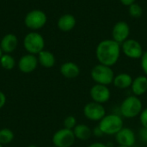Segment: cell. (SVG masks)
<instances>
[{"instance_id": "obj_1", "label": "cell", "mask_w": 147, "mask_h": 147, "mask_svg": "<svg viewBox=\"0 0 147 147\" xmlns=\"http://www.w3.org/2000/svg\"><path fill=\"white\" fill-rule=\"evenodd\" d=\"M121 52V44L112 40H103L96 48V57L99 64L113 66L120 59Z\"/></svg>"}, {"instance_id": "obj_2", "label": "cell", "mask_w": 147, "mask_h": 147, "mask_svg": "<svg viewBox=\"0 0 147 147\" xmlns=\"http://www.w3.org/2000/svg\"><path fill=\"white\" fill-rule=\"evenodd\" d=\"M98 127L101 129L103 134L115 135L123 128V121L118 115H106L99 121Z\"/></svg>"}, {"instance_id": "obj_3", "label": "cell", "mask_w": 147, "mask_h": 147, "mask_svg": "<svg viewBox=\"0 0 147 147\" xmlns=\"http://www.w3.org/2000/svg\"><path fill=\"white\" fill-rule=\"evenodd\" d=\"M142 102L136 96H127L121 104V114L125 118H134L140 115L142 111Z\"/></svg>"}, {"instance_id": "obj_4", "label": "cell", "mask_w": 147, "mask_h": 147, "mask_svg": "<svg viewBox=\"0 0 147 147\" xmlns=\"http://www.w3.org/2000/svg\"><path fill=\"white\" fill-rule=\"evenodd\" d=\"M90 76L96 84L107 86L111 84L115 78V73L112 68L102 64H98L92 68Z\"/></svg>"}, {"instance_id": "obj_5", "label": "cell", "mask_w": 147, "mask_h": 147, "mask_svg": "<svg viewBox=\"0 0 147 147\" xmlns=\"http://www.w3.org/2000/svg\"><path fill=\"white\" fill-rule=\"evenodd\" d=\"M23 47L28 53L37 55L44 50L45 40L38 32H30L27 34L23 39Z\"/></svg>"}, {"instance_id": "obj_6", "label": "cell", "mask_w": 147, "mask_h": 147, "mask_svg": "<svg viewBox=\"0 0 147 147\" xmlns=\"http://www.w3.org/2000/svg\"><path fill=\"white\" fill-rule=\"evenodd\" d=\"M47 22V16L46 13L40 9H33L30 10L24 18L25 26L33 30H39L42 28Z\"/></svg>"}, {"instance_id": "obj_7", "label": "cell", "mask_w": 147, "mask_h": 147, "mask_svg": "<svg viewBox=\"0 0 147 147\" xmlns=\"http://www.w3.org/2000/svg\"><path fill=\"white\" fill-rule=\"evenodd\" d=\"M75 140L76 137L73 130L65 127L57 131L53 136V143L56 147H71Z\"/></svg>"}, {"instance_id": "obj_8", "label": "cell", "mask_w": 147, "mask_h": 147, "mask_svg": "<svg viewBox=\"0 0 147 147\" xmlns=\"http://www.w3.org/2000/svg\"><path fill=\"white\" fill-rule=\"evenodd\" d=\"M121 47L123 53L130 59H141L144 53L141 44L134 39H127L123 43H121Z\"/></svg>"}, {"instance_id": "obj_9", "label": "cell", "mask_w": 147, "mask_h": 147, "mask_svg": "<svg viewBox=\"0 0 147 147\" xmlns=\"http://www.w3.org/2000/svg\"><path fill=\"white\" fill-rule=\"evenodd\" d=\"M84 115L90 121H100L106 115V109L102 104L96 102H90L84 106Z\"/></svg>"}, {"instance_id": "obj_10", "label": "cell", "mask_w": 147, "mask_h": 147, "mask_svg": "<svg viewBox=\"0 0 147 147\" xmlns=\"http://www.w3.org/2000/svg\"><path fill=\"white\" fill-rule=\"evenodd\" d=\"M90 95L93 102H96L101 104L109 102L111 96L109 87L107 85H102V84H96L95 85L91 87L90 90Z\"/></svg>"}, {"instance_id": "obj_11", "label": "cell", "mask_w": 147, "mask_h": 147, "mask_svg": "<svg viewBox=\"0 0 147 147\" xmlns=\"http://www.w3.org/2000/svg\"><path fill=\"white\" fill-rule=\"evenodd\" d=\"M130 34V27L129 25L123 21H120L115 24L112 29V38L114 40L119 44L123 43L127 40Z\"/></svg>"}, {"instance_id": "obj_12", "label": "cell", "mask_w": 147, "mask_h": 147, "mask_svg": "<svg viewBox=\"0 0 147 147\" xmlns=\"http://www.w3.org/2000/svg\"><path fill=\"white\" fill-rule=\"evenodd\" d=\"M38 59L34 54H25L22 56L18 61V68L23 73H31L34 71L38 65Z\"/></svg>"}, {"instance_id": "obj_13", "label": "cell", "mask_w": 147, "mask_h": 147, "mask_svg": "<svg viewBox=\"0 0 147 147\" xmlns=\"http://www.w3.org/2000/svg\"><path fill=\"white\" fill-rule=\"evenodd\" d=\"M115 140L119 146L132 147L136 142L134 132L129 127H123L115 134Z\"/></svg>"}, {"instance_id": "obj_14", "label": "cell", "mask_w": 147, "mask_h": 147, "mask_svg": "<svg viewBox=\"0 0 147 147\" xmlns=\"http://www.w3.org/2000/svg\"><path fill=\"white\" fill-rule=\"evenodd\" d=\"M18 46V39L16 34L9 33L6 34L0 41V47L3 53H13Z\"/></svg>"}, {"instance_id": "obj_15", "label": "cell", "mask_w": 147, "mask_h": 147, "mask_svg": "<svg viewBox=\"0 0 147 147\" xmlns=\"http://www.w3.org/2000/svg\"><path fill=\"white\" fill-rule=\"evenodd\" d=\"M60 73L63 77L66 78H76L80 74V68L74 62H65L60 66Z\"/></svg>"}, {"instance_id": "obj_16", "label": "cell", "mask_w": 147, "mask_h": 147, "mask_svg": "<svg viewBox=\"0 0 147 147\" xmlns=\"http://www.w3.org/2000/svg\"><path fill=\"white\" fill-rule=\"evenodd\" d=\"M76 23L77 21L74 16L71 14H65L59 18L57 26L59 30L63 32H69L75 28Z\"/></svg>"}, {"instance_id": "obj_17", "label": "cell", "mask_w": 147, "mask_h": 147, "mask_svg": "<svg viewBox=\"0 0 147 147\" xmlns=\"http://www.w3.org/2000/svg\"><path fill=\"white\" fill-rule=\"evenodd\" d=\"M132 91L136 96H140L147 92V77L138 76L133 80L131 85Z\"/></svg>"}, {"instance_id": "obj_18", "label": "cell", "mask_w": 147, "mask_h": 147, "mask_svg": "<svg viewBox=\"0 0 147 147\" xmlns=\"http://www.w3.org/2000/svg\"><path fill=\"white\" fill-rule=\"evenodd\" d=\"M37 59L39 64L45 68H51L55 65V57L50 51L43 50L37 54Z\"/></svg>"}, {"instance_id": "obj_19", "label": "cell", "mask_w": 147, "mask_h": 147, "mask_svg": "<svg viewBox=\"0 0 147 147\" xmlns=\"http://www.w3.org/2000/svg\"><path fill=\"white\" fill-rule=\"evenodd\" d=\"M133 80L134 79L131 77V75L127 73H120L117 76H115L113 84L116 88L124 90L131 87L133 84Z\"/></svg>"}, {"instance_id": "obj_20", "label": "cell", "mask_w": 147, "mask_h": 147, "mask_svg": "<svg viewBox=\"0 0 147 147\" xmlns=\"http://www.w3.org/2000/svg\"><path fill=\"white\" fill-rule=\"evenodd\" d=\"M73 133L76 137V139L79 140H89L91 135H92V131L85 124H78L74 128H73Z\"/></svg>"}, {"instance_id": "obj_21", "label": "cell", "mask_w": 147, "mask_h": 147, "mask_svg": "<svg viewBox=\"0 0 147 147\" xmlns=\"http://www.w3.org/2000/svg\"><path fill=\"white\" fill-rule=\"evenodd\" d=\"M0 65L5 70H12L16 65V60L9 53H3L0 59Z\"/></svg>"}, {"instance_id": "obj_22", "label": "cell", "mask_w": 147, "mask_h": 147, "mask_svg": "<svg viewBox=\"0 0 147 147\" xmlns=\"http://www.w3.org/2000/svg\"><path fill=\"white\" fill-rule=\"evenodd\" d=\"M14 140V133L9 128L0 129V144L7 145L13 141Z\"/></svg>"}, {"instance_id": "obj_23", "label": "cell", "mask_w": 147, "mask_h": 147, "mask_svg": "<svg viewBox=\"0 0 147 147\" xmlns=\"http://www.w3.org/2000/svg\"><path fill=\"white\" fill-rule=\"evenodd\" d=\"M128 11L129 15L134 18H139L143 15V9L139 3H133L130 6H128Z\"/></svg>"}, {"instance_id": "obj_24", "label": "cell", "mask_w": 147, "mask_h": 147, "mask_svg": "<svg viewBox=\"0 0 147 147\" xmlns=\"http://www.w3.org/2000/svg\"><path fill=\"white\" fill-rule=\"evenodd\" d=\"M77 125H78L77 124V120L72 115L67 116L64 120V127H65V128H67V129H70V130H73V128Z\"/></svg>"}, {"instance_id": "obj_25", "label": "cell", "mask_w": 147, "mask_h": 147, "mask_svg": "<svg viewBox=\"0 0 147 147\" xmlns=\"http://www.w3.org/2000/svg\"><path fill=\"white\" fill-rule=\"evenodd\" d=\"M140 123L142 127L147 129V109L141 111L140 115Z\"/></svg>"}, {"instance_id": "obj_26", "label": "cell", "mask_w": 147, "mask_h": 147, "mask_svg": "<svg viewBox=\"0 0 147 147\" xmlns=\"http://www.w3.org/2000/svg\"><path fill=\"white\" fill-rule=\"evenodd\" d=\"M140 59H141V68L147 77V51L143 53Z\"/></svg>"}, {"instance_id": "obj_27", "label": "cell", "mask_w": 147, "mask_h": 147, "mask_svg": "<svg viewBox=\"0 0 147 147\" xmlns=\"http://www.w3.org/2000/svg\"><path fill=\"white\" fill-rule=\"evenodd\" d=\"M6 103V96L3 92L0 91V109L5 105Z\"/></svg>"}, {"instance_id": "obj_28", "label": "cell", "mask_w": 147, "mask_h": 147, "mask_svg": "<svg viewBox=\"0 0 147 147\" xmlns=\"http://www.w3.org/2000/svg\"><path fill=\"white\" fill-rule=\"evenodd\" d=\"M140 137H141V139H142V140L143 141H145V142H147V129L146 128H142L141 129V131H140Z\"/></svg>"}, {"instance_id": "obj_29", "label": "cell", "mask_w": 147, "mask_h": 147, "mask_svg": "<svg viewBox=\"0 0 147 147\" xmlns=\"http://www.w3.org/2000/svg\"><path fill=\"white\" fill-rule=\"evenodd\" d=\"M120 1H121V3L123 5H125V6H130L131 4L134 3L136 0H120Z\"/></svg>"}, {"instance_id": "obj_30", "label": "cell", "mask_w": 147, "mask_h": 147, "mask_svg": "<svg viewBox=\"0 0 147 147\" xmlns=\"http://www.w3.org/2000/svg\"><path fill=\"white\" fill-rule=\"evenodd\" d=\"M88 147H108L105 144L103 143H99V142H96V143H92L90 144Z\"/></svg>"}, {"instance_id": "obj_31", "label": "cell", "mask_w": 147, "mask_h": 147, "mask_svg": "<svg viewBox=\"0 0 147 147\" xmlns=\"http://www.w3.org/2000/svg\"><path fill=\"white\" fill-rule=\"evenodd\" d=\"M3 54V51H2V49H1V47H0V59H1V57H2Z\"/></svg>"}, {"instance_id": "obj_32", "label": "cell", "mask_w": 147, "mask_h": 147, "mask_svg": "<svg viewBox=\"0 0 147 147\" xmlns=\"http://www.w3.org/2000/svg\"><path fill=\"white\" fill-rule=\"evenodd\" d=\"M28 147H38L37 146H34V145H30V146H28Z\"/></svg>"}, {"instance_id": "obj_33", "label": "cell", "mask_w": 147, "mask_h": 147, "mask_svg": "<svg viewBox=\"0 0 147 147\" xmlns=\"http://www.w3.org/2000/svg\"><path fill=\"white\" fill-rule=\"evenodd\" d=\"M117 147H128V146H118Z\"/></svg>"}, {"instance_id": "obj_34", "label": "cell", "mask_w": 147, "mask_h": 147, "mask_svg": "<svg viewBox=\"0 0 147 147\" xmlns=\"http://www.w3.org/2000/svg\"><path fill=\"white\" fill-rule=\"evenodd\" d=\"M0 147H3V145H1V144H0Z\"/></svg>"}, {"instance_id": "obj_35", "label": "cell", "mask_w": 147, "mask_h": 147, "mask_svg": "<svg viewBox=\"0 0 147 147\" xmlns=\"http://www.w3.org/2000/svg\"><path fill=\"white\" fill-rule=\"evenodd\" d=\"M50 147H56V146H50Z\"/></svg>"}]
</instances>
